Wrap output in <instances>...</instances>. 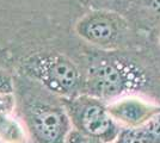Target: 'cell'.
<instances>
[{
    "mask_svg": "<svg viewBox=\"0 0 160 143\" xmlns=\"http://www.w3.org/2000/svg\"><path fill=\"white\" fill-rule=\"evenodd\" d=\"M81 64L86 94L107 102L132 94L146 95L160 102V68L147 47L124 51L87 47Z\"/></svg>",
    "mask_w": 160,
    "mask_h": 143,
    "instance_id": "1",
    "label": "cell"
},
{
    "mask_svg": "<svg viewBox=\"0 0 160 143\" xmlns=\"http://www.w3.org/2000/svg\"><path fill=\"white\" fill-rule=\"evenodd\" d=\"M16 95L31 140L35 143H63L72 123L62 99L25 75L16 80Z\"/></svg>",
    "mask_w": 160,
    "mask_h": 143,
    "instance_id": "2",
    "label": "cell"
},
{
    "mask_svg": "<svg viewBox=\"0 0 160 143\" xmlns=\"http://www.w3.org/2000/svg\"><path fill=\"white\" fill-rule=\"evenodd\" d=\"M75 36L86 47L102 51L138 50L147 47V36L141 34L124 14L86 10L73 26Z\"/></svg>",
    "mask_w": 160,
    "mask_h": 143,
    "instance_id": "3",
    "label": "cell"
},
{
    "mask_svg": "<svg viewBox=\"0 0 160 143\" xmlns=\"http://www.w3.org/2000/svg\"><path fill=\"white\" fill-rule=\"evenodd\" d=\"M22 74L61 99L85 93V72L81 63L59 51H40L22 62Z\"/></svg>",
    "mask_w": 160,
    "mask_h": 143,
    "instance_id": "4",
    "label": "cell"
},
{
    "mask_svg": "<svg viewBox=\"0 0 160 143\" xmlns=\"http://www.w3.org/2000/svg\"><path fill=\"white\" fill-rule=\"evenodd\" d=\"M72 126L103 143H115L120 135L121 125L113 119L108 102L90 94L62 99Z\"/></svg>",
    "mask_w": 160,
    "mask_h": 143,
    "instance_id": "5",
    "label": "cell"
},
{
    "mask_svg": "<svg viewBox=\"0 0 160 143\" xmlns=\"http://www.w3.org/2000/svg\"><path fill=\"white\" fill-rule=\"evenodd\" d=\"M108 109L121 128H135L160 113V102L146 95L132 94L108 102Z\"/></svg>",
    "mask_w": 160,
    "mask_h": 143,
    "instance_id": "6",
    "label": "cell"
},
{
    "mask_svg": "<svg viewBox=\"0 0 160 143\" xmlns=\"http://www.w3.org/2000/svg\"><path fill=\"white\" fill-rule=\"evenodd\" d=\"M126 17L141 34L148 36L160 27V0H134Z\"/></svg>",
    "mask_w": 160,
    "mask_h": 143,
    "instance_id": "7",
    "label": "cell"
},
{
    "mask_svg": "<svg viewBox=\"0 0 160 143\" xmlns=\"http://www.w3.org/2000/svg\"><path fill=\"white\" fill-rule=\"evenodd\" d=\"M115 143H160V113L135 128H122Z\"/></svg>",
    "mask_w": 160,
    "mask_h": 143,
    "instance_id": "8",
    "label": "cell"
},
{
    "mask_svg": "<svg viewBox=\"0 0 160 143\" xmlns=\"http://www.w3.org/2000/svg\"><path fill=\"white\" fill-rule=\"evenodd\" d=\"M29 130L22 117L13 113L0 115V143H29Z\"/></svg>",
    "mask_w": 160,
    "mask_h": 143,
    "instance_id": "9",
    "label": "cell"
},
{
    "mask_svg": "<svg viewBox=\"0 0 160 143\" xmlns=\"http://www.w3.org/2000/svg\"><path fill=\"white\" fill-rule=\"evenodd\" d=\"M86 10H103L111 11L126 16L134 0H77Z\"/></svg>",
    "mask_w": 160,
    "mask_h": 143,
    "instance_id": "10",
    "label": "cell"
},
{
    "mask_svg": "<svg viewBox=\"0 0 160 143\" xmlns=\"http://www.w3.org/2000/svg\"><path fill=\"white\" fill-rule=\"evenodd\" d=\"M147 40H148L147 49L149 50L151 55L153 56L158 67L160 68V27L155 29L151 34H148Z\"/></svg>",
    "mask_w": 160,
    "mask_h": 143,
    "instance_id": "11",
    "label": "cell"
},
{
    "mask_svg": "<svg viewBox=\"0 0 160 143\" xmlns=\"http://www.w3.org/2000/svg\"><path fill=\"white\" fill-rule=\"evenodd\" d=\"M63 143H103L98 138L92 137L87 135L85 132L80 131V130L72 128L68 131L67 136L65 137V142Z\"/></svg>",
    "mask_w": 160,
    "mask_h": 143,
    "instance_id": "12",
    "label": "cell"
},
{
    "mask_svg": "<svg viewBox=\"0 0 160 143\" xmlns=\"http://www.w3.org/2000/svg\"><path fill=\"white\" fill-rule=\"evenodd\" d=\"M18 102L14 93H0V115L1 113H13L17 110Z\"/></svg>",
    "mask_w": 160,
    "mask_h": 143,
    "instance_id": "13",
    "label": "cell"
},
{
    "mask_svg": "<svg viewBox=\"0 0 160 143\" xmlns=\"http://www.w3.org/2000/svg\"><path fill=\"white\" fill-rule=\"evenodd\" d=\"M16 79L8 72L0 68V93H14Z\"/></svg>",
    "mask_w": 160,
    "mask_h": 143,
    "instance_id": "14",
    "label": "cell"
}]
</instances>
